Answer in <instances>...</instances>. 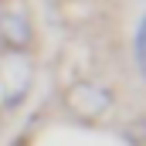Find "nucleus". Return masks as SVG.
Listing matches in <instances>:
<instances>
[{
    "label": "nucleus",
    "mask_w": 146,
    "mask_h": 146,
    "mask_svg": "<svg viewBox=\"0 0 146 146\" xmlns=\"http://www.w3.org/2000/svg\"><path fill=\"white\" fill-rule=\"evenodd\" d=\"M136 61H139V72L146 75V17H143V24H139V37H136Z\"/></svg>",
    "instance_id": "7ed1b4c3"
},
{
    "label": "nucleus",
    "mask_w": 146,
    "mask_h": 146,
    "mask_svg": "<svg viewBox=\"0 0 146 146\" xmlns=\"http://www.w3.org/2000/svg\"><path fill=\"white\" fill-rule=\"evenodd\" d=\"M65 102H68V109L78 119H99V115L109 112L112 95L102 85H95V82H75L72 88L65 92Z\"/></svg>",
    "instance_id": "f257e3e1"
},
{
    "label": "nucleus",
    "mask_w": 146,
    "mask_h": 146,
    "mask_svg": "<svg viewBox=\"0 0 146 146\" xmlns=\"http://www.w3.org/2000/svg\"><path fill=\"white\" fill-rule=\"evenodd\" d=\"M3 37L14 44V48H24L31 41V27L24 24V17H3Z\"/></svg>",
    "instance_id": "f03ea898"
}]
</instances>
